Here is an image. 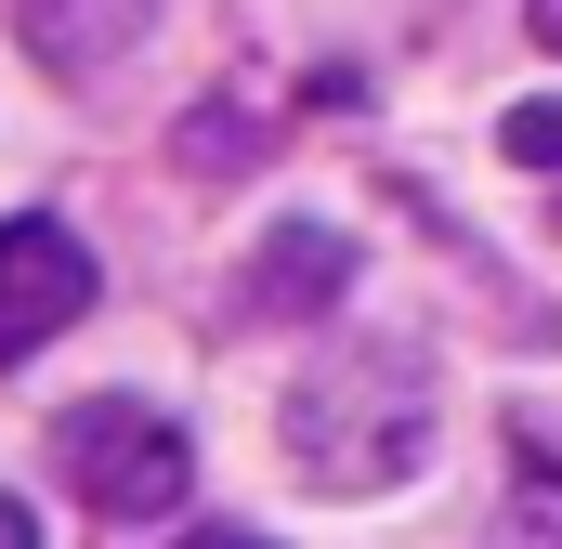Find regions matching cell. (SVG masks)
Instances as JSON below:
<instances>
[{
  "label": "cell",
  "mask_w": 562,
  "mask_h": 549,
  "mask_svg": "<svg viewBox=\"0 0 562 549\" xmlns=\"http://www.w3.org/2000/svg\"><path fill=\"white\" fill-rule=\"evenodd\" d=\"M276 432H288V471L314 497H393L431 458V354H406V340H327L288 380Z\"/></svg>",
  "instance_id": "1"
},
{
  "label": "cell",
  "mask_w": 562,
  "mask_h": 549,
  "mask_svg": "<svg viewBox=\"0 0 562 549\" xmlns=\"http://www.w3.org/2000/svg\"><path fill=\"white\" fill-rule=\"evenodd\" d=\"M53 471H66V497L92 524H170L183 484H196V445H183V418L144 406V393H92V406L53 418Z\"/></svg>",
  "instance_id": "2"
},
{
  "label": "cell",
  "mask_w": 562,
  "mask_h": 549,
  "mask_svg": "<svg viewBox=\"0 0 562 549\" xmlns=\"http://www.w3.org/2000/svg\"><path fill=\"white\" fill-rule=\"evenodd\" d=\"M92 249L53 223V210H26V223H0V367H26L40 340H66L79 314H92Z\"/></svg>",
  "instance_id": "3"
},
{
  "label": "cell",
  "mask_w": 562,
  "mask_h": 549,
  "mask_svg": "<svg viewBox=\"0 0 562 549\" xmlns=\"http://www.w3.org/2000/svg\"><path fill=\"white\" fill-rule=\"evenodd\" d=\"M157 13H170V0H13V40H26L40 79L92 92L105 66H132L144 40H157Z\"/></svg>",
  "instance_id": "4"
},
{
  "label": "cell",
  "mask_w": 562,
  "mask_h": 549,
  "mask_svg": "<svg viewBox=\"0 0 562 549\" xmlns=\"http://www.w3.org/2000/svg\"><path fill=\"white\" fill-rule=\"evenodd\" d=\"M353 288V236H327V223H288V236H262V262H249V288H236V314H327Z\"/></svg>",
  "instance_id": "5"
},
{
  "label": "cell",
  "mask_w": 562,
  "mask_h": 549,
  "mask_svg": "<svg viewBox=\"0 0 562 549\" xmlns=\"http://www.w3.org/2000/svg\"><path fill=\"white\" fill-rule=\"evenodd\" d=\"M484 549H562V445L510 432V484H497V537Z\"/></svg>",
  "instance_id": "6"
},
{
  "label": "cell",
  "mask_w": 562,
  "mask_h": 549,
  "mask_svg": "<svg viewBox=\"0 0 562 549\" xmlns=\"http://www.w3.org/2000/svg\"><path fill=\"white\" fill-rule=\"evenodd\" d=\"M497 157L510 170H562V105H510L497 119Z\"/></svg>",
  "instance_id": "7"
},
{
  "label": "cell",
  "mask_w": 562,
  "mask_h": 549,
  "mask_svg": "<svg viewBox=\"0 0 562 549\" xmlns=\"http://www.w3.org/2000/svg\"><path fill=\"white\" fill-rule=\"evenodd\" d=\"M170 549H276V537H249V524H183Z\"/></svg>",
  "instance_id": "8"
},
{
  "label": "cell",
  "mask_w": 562,
  "mask_h": 549,
  "mask_svg": "<svg viewBox=\"0 0 562 549\" xmlns=\"http://www.w3.org/2000/svg\"><path fill=\"white\" fill-rule=\"evenodd\" d=\"M524 40H537V53H562V0H524Z\"/></svg>",
  "instance_id": "9"
},
{
  "label": "cell",
  "mask_w": 562,
  "mask_h": 549,
  "mask_svg": "<svg viewBox=\"0 0 562 549\" xmlns=\"http://www.w3.org/2000/svg\"><path fill=\"white\" fill-rule=\"evenodd\" d=\"M0 549H40V524H26V511H13V497H0Z\"/></svg>",
  "instance_id": "10"
},
{
  "label": "cell",
  "mask_w": 562,
  "mask_h": 549,
  "mask_svg": "<svg viewBox=\"0 0 562 549\" xmlns=\"http://www.w3.org/2000/svg\"><path fill=\"white\" fill-rule=\"evenodd\" d=\"M550 223H562V170H550Z\"/></svg>",
  "instance_id": "11"
}]
</instances>
